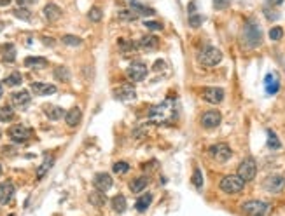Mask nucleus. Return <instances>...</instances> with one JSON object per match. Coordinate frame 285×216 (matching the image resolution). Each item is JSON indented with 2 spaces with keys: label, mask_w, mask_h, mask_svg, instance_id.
I'll list each match as a JSON object with an SVG mask.
<instances>
[{
  "label": "nucleus",
  "mask_w": 285,
  "mask_h": 216,
  "mask_svg": "<svg viewBox=\"0 0 285 216\" xmlns=\"http://www.w3.org/2000/svg\"><path fill=\"white\" fill-rule=\"evenodd\" d=\"M177 117H179V112H177V101L168 98L165 100L163 103L156 105L149 110V121L152 124H158V125H168V124H173L177 121Z\"/></svg>",
  "instance_id": "1"
},
{
  "label": "nucleus",
  "mask_w": 285,
  "mask_h": 216,
  "mask_svg": "<svg viewBox=\"0 0 285 216\" xmlns=\"http://www.w3.org/2000/svg\"><path fill=\"white\" fill-rule=\"evenodd\" d=\"M243 42L247 47H259L263 44V30L259 28L257 21L249 19L243 26Z\"/></svg>",
  "instance_id": "2"
},
{
  "label": "nucleus",
  "mask_w": 285,
  "mask_h": 216,
  "mask_svg": "<svg viewBox=\"0 0 285 216\" xmlns=\"http://www.w3.org/2000/svg\"><path fill=\"white\" fill-rule=\"evenodd\" d=\"M220 190L226 192V194H238V192L243 190L245 182L241 180L238 174H229V176H224L220 180Z\"/></svg>",
  "instance_id": "3"
},
{
  "label": "nucleus",
  "mask_w": 285,
  "mask_h": 216,
  "mask_svg": "<svg viewBox=\"0 0 285 216\" xmlns=\"http://www.w3.org/2000/svg\"><path fill=\"white\" fill-rule=\"evenodd\" d=\"M222 61V52L217 47H212V46H206L201 52H200V63L203 66H215Z\"/></svg>",
  "instance_id": "4"
},
{
  "label": "nucleus",
  "mask_w": 285,
  "mask_h": 216,
  "mask_svg": "<svg viewBox=\"0 0 285 216\" xmlns=\"http://www.w3.org/2000/svg\"><path fill=\"white\" fill-rule=\"evenodd\" d=\"M257 174V164L252 157H247L245 160H241V164L238 166V176L243 180V182H252Z\"/></svg>",
  "instance_id": "5"
},
{
  "label": "nucleus",
  "mask_w": 285,
  "mask_h": 216,
  "mask_svg": "<svg viewBox=\"0 0 285 216\" xmlns=\"http://www.w3.org/2000/svg\"><path fill=\"white\" fill-rule=\"evenodd\" d=\"M241 211L247 216H264L269 211V204L263 201H247L245 204H241Z\"/></svg>",
  "instance_id": "6"
},
{
  "label": "nucleus",
  "mask_w": 285,
  "mask_h": 216,
  "mask_svg": "<svg viewBox=\"0 0 285 216\" xmlns=\"http://www.w3.org/2000/svg\"><path fill=\"white\" fill-rule=\"evenodd\" d=\"M208 154H210V157L215 162H226V160H229L233 155L231 148H229L226 143H217V145L210 147L208 148Z\"/></svg>",
  "instance_id": "7"
},
{
  "label": "nucleus",
  "mask_w": 285,
  "mask_h": 216,
  "mask_svg": "<svg viewBox=\"0 0 285 216\" xmlns=\"http://www.w3.org/2000/svg\"><path fill=\"white\" fill-rule=\"evenodd\" d=\"M7 134H9V138L13 139L14 143H25V141H28V139H30L32 131L28 129L27 125L18 124V125H13V127H9Z\"/></svg>",
  "instance_id": "8"
},
{
  "label": "nucleus",
  "mask_w": 285,
  "mask_h": 216,
  "mask_svg": "<svg viewBox=\"0 0 285 216\" xmlns=\"http://www.w3.org/2000/svg\"><path fill=\"white\" fill-rule=\"evenodd\" d=\"M126 74L132 82H142L145 78V75H147V66H145L144 63H140V61H136V63L130 65Z\"/></svg>",
  "instance_id": "9"
},
{
  "label": "nucleus",
  "mask_w": 285,
  "mask_h": 216,
  "mask_svg": "<svg viewBox=\"0 0 285 216\" xmlns=\"http://www.w3.org/2000/svg\"><path fill=\"white\" fill-rule=\"evenodd\" d=\"M285 186V178L280 176V174H271L264 180V188L271 194H278V192L284 190Z\"/></svg>",
  "instance_id": "10"
},
{
  "label": "nucleus",
  "mask_w": 285,
  "mask_h": 216,
  "mask_svg": "<svg viewBox=\"0 0 285 216\" xmlns=\"http://www.w3.org/2000/svg\"><path fill=\"white\" fill-rule=\"evenodd\" d=\"M220 121H222V115H220V112H217V110H208V112H205L201 115V125L206 127V129L217 127V125L220 124Z\"/></svg>",
  "instance_id": "11"
},
{
  "label": "nucleus",
  "mask_w": 285,
  "mask_h": 216,
  "mask_svg": "<svg viewBox=\"0 0 285 216\" xmlns=\"http://www.w3.org/2000/svg\"><path fill=\"white\" fill-rule=\"evenodd\" d=\"M203 100L208 101L212 105H219L224 100V89L220 87H206L203 91Z\"/></svg>",
  "instance_id": "12"
},
{
  "label": "nucleus",
  "mask_w": 285,
  "mask_h": 216,
  "mask_svg": "<svg viewBox=\"0 0 285 216\" xmlns=\"http://www.w3.org/2000/svg\"><path fill=\"white\" fill-rule=\"evenodd\" d=\"M112 176L107 173H98L97 176L93 178V185H95V188L100 192H107L112 188Z\"/></svg>",
  "instance_id": "13"
},
{
  "label": "nucleus",
  "mask_w": 285,
  "mask_h": 216,
  "mask_svg": "<svg viewBox=\"0 0 285 216\" xmlns=\"http://www.w3.org/2000/svg\"><path fill=\"white\" fill-rule=\"evenodd\" d=\"M14 185L11 182H5V183H0V206H5V204H9L14 197Z\"/></svg>",
  "instance_id": "14"
},
{
  "label": "nucleus",
  "mask_w": 285,
  "mask_h": 216,
  "mask_svg": "<svg viewBox=\"0 0 285 216\" xmlns=\"http://www.w3.org/2000/svg\"><path fill=\"white\" fill-rule=\"evenodd\" d=\"M114 96L117 98V100L128 101V100H133V98H135L136 91H135V87H133L132 84H123L121 87L114 89Z\"/></svg>",
  "instance_id": "15"
},
{
  "label": "nucleus",
  "mask_w": 285,
  "mask_h": 216,
  "mask_svg": "<svg viewBox=\"0 0 285 216\" xmlns=\"http://www.w3.org/2000/svg\"><path fill=\"white\" fill-rule=\"evenodd\" d=\"M264 89L268 94H276L280 91V78L276 74H268L264 77Z\"/></svg>",
  "instance_id": "16"
},
{
  "label": "nucleus",
  "mask_w": 285,
  "mask_h": 216,
  "mask_svg": "<svg viewBox=\"0 0 285 216\" xmlns=\"http://www.w3.org/2000/svg\"><path fill=\"white\" fill-rule=\"evenodd\" d=\"M11 101H13V105L16 108H25V107H28L30 105V101H32V98H30V93L28 91H18V93H14L13 96H11Z\"/></svg>",
  "instance_id": "17"
},
{
  "label": "nucleus",
  "mask_w": 285,
  "mask_h": 216,
  "mask_svg": "<svg viewBox=\"0 0 285 216\" xmlns=\"http://www.w3.org/2000/svg\"><path fill=\"white\" fill-rule=\"evenodd\" d=\"M32 91L37 96H48V94H54L56 93V86L53 84H44V82H34L32 84Z\"/></svg>",
  "instance_id": "18"
},
{
  "label": "nucleus",
  "mask_w": 285,
  "mask_h": 216,
  "mask_svg": "<svg viewBox=\"0 0 285 216\" xmlns=\"http://www.w3.org/2000/svg\"><path fill=\"white\" fill-rule=\"evenodd\" d=\"M44 113L49 121H60L63 115H65V110L62 107H56V105H46Z\"/></svg>",
  "instance_id": "19"
},
{
  "label": "nucleus",
  "mask_w": 285,
  "mask_h": 216,
  "mask_svg": "<svg viewBox=\"0 0 285 216\" xmlns=\"http://www.w3.org/2000/svg\"><path fill=\"white\" fill-rule=\"evenodd\" d=\"M44 17L48 21H58L62 17V9L58 7L56 4H48L44 7Z\"/></svg>",
  "instance_id": "20"
},
{
  "label": "nucleus",
  "mask_w": 285,
  "mask_h": 216,
  "mask_svg": "<svg viewBox=\"0 0 285 216\" xmlns=\"http://www.w3.org/2000/svg\"><path fill=\"white\" fill-rule=\"evenodd\" d=\"M81 117H83V113H81V108H72V110H68V112L65 113V122L67 125H70V127H75V125L81 122Z\"/></svg>",
  "instance_id": "21"
},
{
  "label": "nucleus",
  "mask_w": 285,
  "mask_h": 216,
  "mask_svg": "<svg viewBox=\"0 0 285 216\" xmlns=\"http://www.w3.org/2000/svg\"><path fill=\"white\" fill-rule=\"evenodd\" d=\"M103 194H105V192H100V190L91 192V194H89V197H88L89 204H91V206H95V208H103V206H105V202H107V197Z\"/></svg>",
  "instance_id": "22"
},
{
  "label": "nucleus",
  "mask_w": 285,
  "mask_h": 216,
  "mask_svg": "<svg viewBox=\"0 0 285 216\" xmlns=\"http://www.w3.org/2000/svg\"><path fill=\"white\" fill-rule=\"evenodd\" d=\"M25 66H28V68H35V70H42L48 66V60H46V58H39V56L27 58V60H25Z\"/></svg>",
  "instance_id": "23"
},
{
  "label": "nucleus",
  "mask_w": 285,
  "mask_h": 216,
  "mask_svg": "<svg viewBox=\"0 0 285 216\" xmlns=\"http://www.w3.org/2000/svg\"><path fill=\"white\" fill-rule=\"evenodd\" d=\"M138 46L144 49H149V51H152V49H156L159 46V39L158 37H154V35H145V37H142L140 42H138Z\"/></svg>",
  "instance_id": "24"
},
{
  "label": "nucleus",
  "mask_w": 285,
  "mask_h": 216,
  "mask_svg": "<svg viewBox=\"0 0 285 216\" xmlns=\"http://www.w3.org/2000/svg\"><path fill=\"white\" fill-rule=\"evenodd\" d=\"M203 23V16L200 13H194V4H189V25L191 28H200Z\"/></svg>",
  "instance_id": "25"
},
{
  "label": "nucleus",
  "mask_w": 285,
  "mask_h": 216,
  "mask_svg": "<svg viewBox=\"0 0 285 216\" xmlns=\"http://www.w3.org/2000/svg\"><path fill=\"white\" fill-rule=\"evenodd\" d=\"M151 202H152V195H151V194H144V195H140V197L136 199V202H135V209H136V211L144 213L145 209H149Z\"/></svg>",
  "instance_id": "26"
},
{
  "label": "nucleus",
  "mask_w": 285,
  "mask_h": 216,
  "mask_svg": "<svg viewBox=\"0 0 285 216\" xmlns=\"http://www.w3.org/2000/svg\"><path fill=\"white\" fill-rule=\"evenodd\" d=\"M147 182H149V180H147L145 176H140V178H136V180H132V182H130V190H132L133 194H138V192H142L145 186H147Z\"/></svg>",
  "instance_id": "27"
},
{
  "label": "nucleus",
  "mask_w": 285,
  "mask_h": 216,
  "mask_svg": "<svg viewBox=\"0 0 285 216\" xmlns=\"http://www.w3.org/2000/svg\"><path fill=\"white\" fill-rule=\"evenodd\" d=\"M130 5H132V11H133V13L138 14V16H151V14H154L152 9L145 7V5L138 4V2H135V0H132V2H130Z\"/></svg>",
  "instance_id": "28"
},
{
  "label": "nucleus",
  "mask_w": 285,
  "mask_h": 216,
  "mask_svg": "<svg viewBox=\"0 0 285 216\" xmlns=\"http://www.w3.org/2000/svg\"><path fill=\"white\" fill-rule=\"evenodd\" d=\"M112 209H114L116 213H124L126 211V197L121 194H117L112 199Z\"/></svg>",
  "instance_id": "29"
},
{
  "label": "nucleus",
  "mask_w": 285,
  "mask_h": 216,
  "mask_svg": "<svg viewBox=\"0 0 285 216\" xmlns=\"http://www.w3.org/2000/svg\"><path fill=\"white\" fill-rule=\"evenodd\" d=\"M53 164H54L53 157H46V160L42 162V164H40V168L37 169V178H39V180H40V178H44V174L48 173L49 169H51V166H53Z\"/></svg>",
  "instance_id": "30"
},
{
  "label": "nucleus",
  "mask_w": 285,
  "mask_h": 216,
  "mask_svg": "<svg viewBox=\"0 0 285 216\" xmlns=\"http://www.w3.org/2000/svg\"><path fill=\"white\" fill-rule=\"evenodd\" d=\"M140 47L138 44H135L133 40H119V49L123 52H132V51H136V49Z\"/></svg>",
  "instance_id": "31"
},
{
  "label": "nucleus",
  "mask_w": 285,
  "mask_h": 216,
  "mask_svg": "<svg viewBox=\"0 0 285 216\" xmlns=\"http://www.w3.org/2000/svg\"><path fill=\"white\" fill-rule=\"evenodd\" d=\"M54 78H56V80H62V82H67V80L70 78V72H68V68H65V66H58V68L54 70Z\"/></svg>",
  "instance_id": "32"
},
{
  "label": "nucleus",
  "mask_w": 285,
  "mask_h": 216,
  "mask_svg": "<svg viewBox=\"0 0 285 216\" xmlns=\"http://www.w3.org/2000/svg\"><path fill=\"white\" fill-rule=\"evenodd\" d=\"M268 147L271 148V150H278V148L282 147V145H280V139H278V136H276V134L273 133L271 129L268 131Z\"/></svg>",
  "instance_id": "33"
},
{
  "label": "nucleus",
  "mask_w": 285,
  "mask_h": 216,
  "mask_svg": "<svg viewBox=\"0 0 285 216\" xmlns=\"http://www.w3.org/2000/svg\"><path fill=\"white\" fill-rule=\"evenodd\" d=\"M62 42L65 44V46H70V47H79L81 44H83V40H81L79 37H74V35H63Z\"/></svg>",
  "instance_id": "34"
},
{
  "label": "nucleus",
  "mask_w": 285,
  "mask_h": 216,
  "mask_svg": "<svg viewBox=\"0 0 285 216\" xmlns=\"http://www.w3.org/2000/svg\"><path fill=\"white\" fill-rule=\"evenodd\" d=\"M14 60H16V49H14L13 44H7V46L4 47V61L13 63Z\"/></svg>",
  "instance_id": "35"
},
{
  "label": "nucleus",
  "mask_w": 285,
  "mask_h": 216,
  "mask_svg": "<svg viewBox=\"0 0 285 216\" xmlns=\"http://www.w3.org/2000/svg\"><path fill=\"white\" fill-rule=\"evenodd\" d=\"M13 14L18 17V19H23V21H30V19H32V13L28 11V9H25V7L14 9Z\"/></svg>",
  "instance_id": "36"
},
{
  "label": "nucleus",
  "mask_w": 285,
  "mask_h": 216,
  "mask_svg": "<svg viewBox=\"0 0 285 216\" xmlns=\"http://www.w3.org/2000/svg\"><path fill=\"white\" fill-rule=\"evenodd\" d=\"M119 19L121 21H135L136 17H138V14H135L132 11V9H124V11H119Z\"/></svg>",
  "instance_id": "37"
},
{
  "label": "nucleus",
  "mask_w": 285,
  "mask_h": 216,
  "mask_svg": "<svg viewBox=\"0 0 285 216\" xmlns=\"http://www.w3.org/2000/svg\"><path fill=\"white\" fill-rule=\"evenodd\" d=\"M4 84H7V86H11V87L19 86V84H21V74H19V72H14V74H11L9 77H5Z\"/></svg>",
  "instance_id": "38"
},
{
  "label": "nucleus",
  "mask_w": 285,
  "mask_h": 216,
  "mask_svg": "<svg viewBox=\"0 0 285 216\" xmlns=\"http://www.w3.org/2000/svg\"><path fill=\"white\" fill-rule=\"evenodd\" d=\"M14 119V112L11 110L9 107L0 108V122H9Z\"/></svg>",
  "instance_id": "39"
},
{
  "label": "nucleus",
  "mask_w": 285,
  "mask_h": 216,
  "mask_svg": "<svg viewBox=\"0 0 285 216\" xmlns=\"http://www.w3.org/2000/svg\"><path fill=\"white\" fill-rule=\"evenodd\" d=\"M112 171H114L116 174H126L128 171H130V164H128V162H124V160H121V162H116L114 168H112Z\"/></svg>",
  "instance_id": "40"
},
{
  "label": "nucleus",
  "mask_w": 285,
  "mask_h": 216,
  "mask_svg": "<svg viewBox=\"0 0 285 216\" xmlns=\"http://www.w3.org/2000/svg\"><path fill=\"white\" fill-rule=\"evenodd\" d=\"M101 9L100 7H91L89 9V14H88V17L91 19L93 23H98V21H101Z\"/></svg>",
  "instance_id": "41"
},
{
  "label": "nucleus",
  "mask_w": 285,
  "mask_h": 216,
  "mask_svg": "<svg viewBox=\"0 0 285 216\" xmlns=\"http://www.w3.org/2000/svg\"><path fill=\"white\" fill-rule=\"evenodd\" d=\"M193 185L196 186V188H201V185H203V176H201V171L200 169H194V173H193Z\"/></svg>",
  "instance_id": "42"
},
{
  "label": "nucleus",
  "mask_w": 285,
  "mask_h": 216,
  "mask_svg": "<svg viewBox=\"0 0 285 216\" xmlns=\"http://www.w3.org/2000/svg\"><path fill=\"white\" fill-rule=\"evenodd\" d=\"M282 37H284V30H282L280 26H275V28L269 30V39L271 40H280Z\"/></svg>",
  "instance_id": "43"
},
{
  "label": "nucleus",
  "mask_w": 285,
  "mask_h": 216,
  "mask_svg": "<svg viewBox=\"0 0 285 216\" xmlns=\"http://www.w3.org/2000/svg\"><path fill=\"white\" fill-rule=\"evenodd\" d=\"M145 28H149L151 31H158V30H163V25L159 21H145L144 23Z\"/></svg>",
  "instance_id": "44"
},
{
  "label": "nucleus",
  "mask_w": 285,
  "mask_h": 216,
  "mask_svg": "<svg viewBox=\"0 0 285 216\" xmlns=\"http://www.w3.org/2000/svg\"><path fill=\"white\" fill-rule=\"evenodd\" d=\"M264 14H266V17L268 19H278V13L276 11H273V9H269V7H264Z\"/></svg>",
  "instance_id": "45"
},
{
  "label": "nucleus",
  "mask_w": 285,
  "mask_h": 216,
  "mask_svg": "<svg viewBox=\"0 0 285 216\" xmlns=\"http://www.w3.org/2000/svg\"><path fill=\"white\" fill-rule=\"evenodd\" d=\"M229 5V0H214V7L219 9V11H222V9H226Z\"/></svg>",
  "instance_id": "46"
},
{
  "label": "nucleus",
  "mask_w": 285,
  "mask_h": 216,
  "mask_svg": "<svg viewBox=\"0 0 285 216\" xmlns=\"http://www.w3.org/2000/svg\"><path fill=\"white\" fill-rule=\"evenodd\" d=\"M19 4V7H28V5H32V4H35L37 0H16Z\"/></svg>",
  "instance_id": "47"
},
{
  "label": "nucleus",
  "mask_w": 285,
  "mask_h": 216,
  "mask_svg": "<svg viewBox=\"0 0 285 216\" xmlns=\"http://www.w3.org/2000/svg\"><path fill=\"white\" fill-rule=\"evenodd\" d=\"M266 2L271 5V7H276V5H282V4H284V0H266Z\"/></svg>",
  "instance_id": "48"
},
{
  "label": "nucleus",
  "mask_w": 285,
  "mask_h": 216,
  "mask_svg": "<svg viewBox=\"0 0 285 216\" xmlns=\"http://www.w3.org/2000/svg\"><path fill=\"white\" fill-rule=\"evenodd\" d=\"M42 40H44L46 46H51V47L54 46V40H53V39H49V37H42Z\"/></svg>",
  "instance_id": "49"
},
{
  "label": "nucleus",
  "mask_w": 285,
  "mask_h": 216,
  "mask_svg": "<svg viewBox=\"0 0 285 216\" xmlns=\"http://www.w3.org/2000/svg\"><path fill=\"white\" fill-rule=\"evenodd\" d=\"M11 0H0V5H9Z\"/></svg>",
  "instance_id": "50"
},
{
  "label": "nucleus",
  "mask_w": 285,
  "mask_h": 216,
  "mask_svg": "<svg viewBox=\"0 0 285 216\" xmlns=\"http://www.w3.org/2000/svg\"><path fill=\"white\" fill-rule=\"evenodd\" d=\"M2 94H4V89H2V84H0V98H2Z\"/></svg>",
  "instance_id": "51"
},
{
  "label": "nucleus",
  "mask_w": 285,
  "mask_h": 216,
  "mask_svg": "<svg viewBox=\"0 0 285 216\" xmlns=\"http://www.w3.org/2000/svg\"><path fill=\"white\" fill-rule=\"evenodd\" d=\"M0 174H2V166H0Z\"/></svg>",
  "instance_id": "52"
},
{
  "label": "nucleus",
  "mask_w": 285,
  "mask_h": 216,
  "mask_svg": "<svg viewBox=\"0 0 285 216\" xmlns=\"http://www.w3.org/2000/svg\"><path fill=\"white\" fill-rule=\"evenodd\" d=\"M126 2H132V0H126Z\"/></svg>",
  "instance_id": "53"
},
{
  "label": "nucleus",
  "mask_w": 285,
  "mask_h": 216,
  "mask_svg": "<svg viewBox=\"0 0 285 216\" xmlns=\"http://www.w3.org/2000/svg\"><path fill=\"white\" fill-rule=\"evenodd\" d=\"M11 216H13V215H11Z\"/></svg>",
  "instance_id": "54"
}]
</instances>
